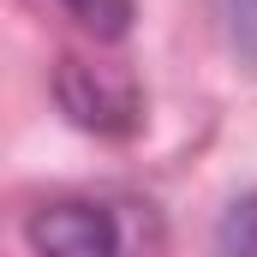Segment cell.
<instances>
[{
	"label": "cell",
	"mask_w": 257,
	"mask_h": 257,
	"mask_svg": "<svg viewBox=\"0 0 257 257\" xmlns=\"http://www.w3.org/2000/svg\"><path fill=\"white\" fill-rule=\"evenodd\" d=\"M36 257H120V221L102 203L66 197V203H42L24 227Z\"/></svg>",
	"instance_id": "6da1fadb"
},
{
	"label": "cell",
	"mask_w": 257,
	"mask_h": 257,
	"mask_svg": "<svg viewBox=\"0 0 257 257\" xmlns=\"http://www.w3.org/2000/svg\"><path fill=\"white\" fill-rule=\"evenodd\" d=\"M60 108L90 132H132L138 126V96H132L126 78H114L108 66L66 60L60 66Z\"/></svg>",
	"instance_id": "7a4b0ae2"
},
{
	"label": "cell",
	"mask_w": 257,
	"mask_h": 257,
	"mask_svg": "<svg viewBox=\"0 0 257 257\" xmlns=\"http://www.w3.org/2000/svg\"><path fill=\"white\" fill-rule=\"evenodd\" d=\"M66 18L78 30H90L96 42H120L132 30V0H60Z\"/></svg>",
	"instance_id": "3957f363"
},
{
	"label": "cell",
	"mask_w": 257,
	"mask_h": 257,
	"mask_svg": "<svg viewBox=\"0 0 257 257\" xmlns=\"http://www.w3.org/2000/svg\"><path fill=\"white\" fill-rule=\"evenodd\" d=\"M215 251L221 257H257V197H239V203L221 215Z\"/></svg>",
	"instance_id": "277c9868"
},
{
	"label": "cell",
	"mask_w": 257,
	"mask_h": 257,
	"mask_svg": "<svg viewBox=\"0 0 257 257\" xmlns=\"http://www.w3.org/2000/svg\"><path fill=\"white\" fill-rule=\"evenodd\" d=\"M215 12L227 18V36H233V48L257 66V0H215Z\"/></svg>",
	"instance_id": "5b68a950"
}]
</instances>
